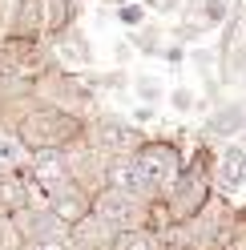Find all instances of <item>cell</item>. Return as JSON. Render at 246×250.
<instances>
[{"instance_id": "1", "label": "cell", "mask_w": 246, "mask_h": 250, "mask_svg": "<svg viewBox=\"0 0 246 250\" xmlns=\"http://www.w3.org/2000/svg\"><path fill=\"white\" fill-rule=\"evenodd\" d=\"M8 129L28 158H37V153H65V149L85 142V117L77 109L53 105V101H28Z\"/></svg>"}, {"instance_id": "2", "label": "cell", "mask_w": 246, "mask_h": 250, "mask_svg": "<svg viewBox=\"0 0 246 250\" xmlns=\"http://www.w3.org/2000/svg\"><path fill=\"white\" fill-rule=\"evenodd\" d=\"M133 166H137V174H142L145 190L153 198H170L178 178H182V169H186L182 149L174 142H142V149L133 153Z\"/></svg>"}, {"instance_id": "3", "label": "cell", "mask_w": 246, "mask_h": 250, "mask_svg": "<svg viewBox=\"0 0 246 250\" xmlns=\"http://www.w3.org/2000/svg\"><path fill=\"white\" fill-rule=\"evenodd\" d=\"M142 142H145V133L137 129V125H129V121H121V117H93L85 125V146L97 153V158H129V153H137L142 149Z\"/></svg>"}, {"instance_id": "4", "label": "cell", "mask_w": 246, "mask_h": 250, "mask_svg": "<svg viewBox=\"0 0 246 250\" xmlns=\"http://www.w3.org/2000/svg\"><path fill=\"white\" fill-rule=\"evenodd\" d=\"M145 206L149 202H137L129 194H117L109 186L93 190V218L113 230V234H125V230H145Z\"/></svg>"}, {"instance_id": "5", "label": "cell", "mask_w": 246, "mask_h": 250, "mask_svg": "<svg viewBox=\"0 0 246 250\" xmlns=\"http://www.w3.org/2000/svg\"><path fill=\"white\" fill-rule=\"evenodd\" d=\"M206 202H210V178H206L202 158H194L186 169H182L174 194L165 198V206H170V222H190L194 214L206 210Z\"/></svg>"}, {"instance_id": "6", "label": "cell", "mask_w": 246, "mask_h": 250, "mask_svg": "<svg viewBox=\"0 0 246 250\" xmlns=\"http://www.w3.org/2000/svg\"><path fill=\"white\" fill-rule=\"evenodd\" d=\"M0 37H4V44H12V49H41V41L49 37V12H44V0H17Z\"/></svg>"}, {"instance_id": "7", "label": "cell", "mask_w": 246, "mask_h": 250, "mask_svg": "<svg viewBox=\"0 0 246 250\" xmlns=\"http://www.w3.org/2000/svg\"><path fill=\"white\" fill-rule=\"evenodd\" d=\"M44 210H49L65 230H73V226H81L85 218L93 214V190H85V186L69 182L61 194H53L49 202H44Z\"/></svg>"}, {"instance_id": "8", "label": "cell", "mask_w": 246, "mask_h": 250, "mask_svg": "<svg viewBox=\"0 0 246 250\" xmlns=\"http://www.w3.org/2000/svg\"><path fill=\"white\" fill-rule=\"evenodd\" d=\"M222 17H226V4H222V0H198V4H186V8H182V24H178L174 37L194 41V37L210 33V28H218Z\"/></svg>"}, {"instance_id": "9", "label": "cell", "mask_w": 246, "mask_h": 250, "mask_svg": "<svg viewBox=\"0 0 246 250\" xmlns=\"http://www.w3.org/2000/svg\"><path fill=\"white\" fill-rule=\"evenodd\" d=\"M33 206V186L24 169H0V218H17Z\"/></svg>"}, {"instance_id": "10", "label": "cell", "mask_w": 246, "mask_h": 250, "mask_svg": "<svg viewBox=\"0 0 246 250\" xmlns=\"http://www.w3.org/2000/svg\"><path fill=\"white\" fill-rule=\"evenodd\" d=\"M53 53H57V65H61V69H69V73H77V69H89V65H93L89 41L77 33V28H65L61 37H53Z\"/></svg>"}, {"instance_id": "11", "label": "cell", "mask_w": 246, "mask_h": 250, "mask_svg": "<svg viewBox=\"0 0 246 250\" xmlns=\"http://www.w3.org/2000/svg\"><path fill=\"white\" fill-rule=\"evenodd\" d=\"M214 182L222 190H238L246 182V149L242 146H222L218 162H214Z\"/></svg>"}, {"instance_id": "12", "label": "cell", "mask_w": 246, "mask_h": 250, "mask_svg": "<svg viewBox=\"0 0 246 250\" xmlns=\"http://www.w3.org/2000/svg\"><path fill=\"white\" fill-rule=\"evenodd\" d=\"M238 129H246V105H238V101L222 105L218 113L206 121V133L210 137H230V133H238Z\"/></svg>"}, {"instance_id": "13", "label": "cell", "mask_w": 246, "mask_h": 250, "mask_svg": "<svg viewBox=\"0 0 246 250\" xmlns=\"http://www.w3.org/2000/svg\"><path fill=\"white\" fill-rule=\"evenodd\" d=\"M109 250H170V246L149 230H125V234H113Z\"/></svg>"}, {"instance_id": "14", "label": "cell", "mask_w": 246, "mask_h": 250, "mask_svg": "<svg viewBox=\"0 0 246 250\" xmlns=\"http://www.w3.org/2000/svg\"><path fill=\"white\" fill-rule=\"evenodd\" d=\"M28 153L20 149V142L12 137L8 125H0V169H24Z\"/></svg>"}, {"instance_id": "15", "label": "cell", "mask_w": 246, "mask_h": 250, "mask_svg": "<svg viewBox=\"0 0 246 250\" xmlns=\"http://www.w3.org/2000/svg\"><path fill=\"white\" fill-rule=\"evenodd\" d=\"M133 49H137V53H149V57H153V53L162 57V53H165V33H162L158 24H142V28L133 33Z\"/></svg>"}, {"instance_id": "16", "label": "cell", "mask_w": 246, "mask_h": 250, "mask_svg": "<svg viewBox=\"0 0 246 250\" xmlns=\"http://www.w3.org/2000/svg\"><path fill=\"white\" fill-rule=\"evenodd\" d=\"M137 97H142V105H158L162 101V81L158 77H137Z\"/></svg>"}, {"instance_id": "17", "label": "cell", "mask_w": 246, "mask_h": 250, "mask_svg": "<svg viewBox=\"0 0 246 250\" xmlns=\"http://www.w3.org/2000/svg\"><path fill=\"white\" fill-rule=\"evenodd\" d=\"M117 21L137 33V28L145 24V8H142V4H117Z\"/></svg>"}, {"instance_id": "18", "label": "cell", "mask_w": 246, "mask_h": 250, "mask_svg": "<svg viewBox=\"0 0 246 250\" xmlns=\"http://www.w3.org/2000/svg\"><path fill=\"white\" fill-rule=\"evenodd\" d=\"M0 250H20V234L12 226V218H0Z\"/></svg>"}, {"instance_id": "19", "label": "cell", "mask_w": 246, "mask_h": 250, "mask_svg": "<svg viewBox=\"0 0 246 250\" xmlns=\"http://www.w3.org/2000/svg\"><path fill=\"white\" fill-rule=\"evenodd\" d=\"M170 101H174L178 113H190V109H194V93H190V89H174V93H170Z\"/></svg>"}, {"instance_id": "20", "label": "cell", "mask_w": 246, "mask_h": 250, "mask_svg": "<svg viewBox=\"0 0 246 250\" xmlns=\"http://www.w3.org/2000/svg\"><path fill=\"white\" fill-rule=\"evenodd\" d=\"M145 4H153L158 12H170V8H178V4H182V0H142V8H145Z\"/></svg>"}, {"instance_id": "21", "label": "cell", "mask_w": 246, "mask_h": 250, "mask_svg": "<svg viewBox=\"0 0 246 250\" xmlns=\"http://www.w3.org/2000/svg\"><path fill=\"white\" fill-rule=\"evenodd\" d=\"M133 117H137V125H145V121H153V109H149V105H137Z\"/></svg>"}]
</instances>
